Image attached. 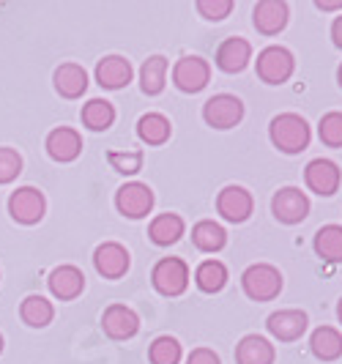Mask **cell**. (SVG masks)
<instances>
[{
  "mask_svg": "<svg viewBox=\"0 0 342 364\" xmlns=\"http://www.w3.org/2000/svg\"><path fill=\"white\" fill-rule=\"evenodd\" d=\"M244 118V102L233 93H216L203 105V121L211 129H233Z\"/></svg>",
  "mask_w": 342,
  "mask_h": 364,
  "instance_id": "obj_5",
  "label": "cell"
},
{
  "mask_svg": "<svg viewBox=\"0 0 342 364\" xmlns=\"http://www.w3.org/2000/svg\"><path fill=\"white\" fill-rule=\"evenodd\" d=\"M315 255L326 263H342V225H324L315 233Z\"/></svg>",
  "mask_w": 342,
  "mask_h": 364,
  "instance_id": "obj_27",
  "label": "cell"
},
{
  "mask_svg": "<svg viewBox=\"0 0 342 364\" xmlns=\"http://www.w3.org/2000/svg\"><path fill=\"white\" fill-rule=\"evenodd\" d=\"M282 272L271 263H252L241 274V288L252 301H274L282 293Z\"/></svg>",
  "mask_w": 342,
  "mask_h": 364,
  "instance_id": "obj_2",
  "label": "cell"
},
{
  "mask_svg": "<svg viewBox=\"0 0 342 364\" xmlns=\"http://www.w3.org/2000/svg\"><path fill=\"white\" fill-rule=\"evenodd\" d=\"M186 364H222V359L216 356L211 348H195V350L186 356Z\"/></svg>",
  "mask_w": 342,
  "mask_h": 364,
  "instance_id": "obj_36",
  "label": "cell"
},
{
  "mask_svg": "<svg viewBox=\"0 0 342 364\" xmlns=\"http://www.w3.org/2000/svg\"><path fill=\"white\" fill-rule=\"evenodd\" d=\"M102 326H105V334L112 337V340H129V337L137 334L140 318L127 304H109L105 315H102Z\"/></svg>",
  "mask_w": 342,
  "mask_h": 364,
  "instance_id": "obj_16",
  "label": "cell"
},
{
  "mask_svg": "<svg viewBox=\"0 0 342 364\" xmlns=\"http://www.w3.org/2000/svg\"><path fill=\"white\" fill-rule=\"evenodd\" d=\"M132 63H129L127 58H121V55H107V58H102L99 60V66H96V82L102 85V88H107V91H121L124 85L132 82Z\"/></svg>",
  "mask_w": 342,
  "mask_h": 364,
  "instance_id": "obj_17",
  "label": "cell"
},
{
  "mask_svg": "<svg viewBox=\"0 0 342 364\" xmlns=\"http://www.w3.org/2000/svg\"><path fill=\"white\" fill-rule=\"evenodd\" d=\"M173 82L183 93H200L211 82V66L200 55H183L173 66Z\"/></svg>",
  "mask_w": 342,
  "mask_h": 364,
  "instance_id": "obj_6",
  "label": "cell"
},
{
  "mask_svg": "<svg viewBox=\"0 0 342 364\" xmlns=\"http://www.w3.org/2000/svg\"><path fill=\"white\" fill-rule=\"evenodd\" d=\"M148 359L151 364H178L181 362V343L170 334L156 337L148 348Z\"/></svg>",
  "mask_w": 342,
  "mask_h": 364,
  "instance_id": "obj_31",
  "label": "cell"
},
{
  "mask_svg": "<svg viewBox=\"0 0 342 364\" xmlns=\"http://www.w3.org/2000/svg\"><path fill=\"white\" fill-rule=\"evenodd\" d=\"M107 162L112 164L115 173L134 176V173L143 170V151H109Z\"/></svg>",
  "mask_w": 342,
  "mask_h": 364,
  "instance_id": "obj_33",
  "label": "cell"
},
{
  "mask_svg": "<svg viewBox=\"0 0 342 364\" xmlns=\"http://www.w3.org/2000/svg\"><path fill=\"white\" fill-rule=\"evenodd\" d=\"M331 38H334V44L342 50V14L334 19V25H331Z\"/></svg>",
  "mask_w": 342,
  "mask_h": 364,
  "instance_id": "obj_38",
  "label": "cell"
},
{
  "mask_svg": "<svg viewBox=\"0 0 342 364\" xmlns=\"http://www.w3.org/2000/svg\"><path fill=\"white\" fill-rule=\"evenodd\" d=\"M304 181L315 195L331 198V195H337V189L342 183L340 164L331 162V159H312L304 167Z\"/></svg>",
  "mask_w": 342,
  "mask_h": 364,
  "instance_id": "obj_10",
  "label": "cell"
},
{
  "mask_svg": "<svg viewBox=\"0 0 342 364\" xmlns=\"http://www.w3.org/2000/svg\"><path fill=\"white\" fill-rule=\"evenodd\" d=\"M271 214L282 225H299L309 217V198L296 186H282L271 198Z\"/></svg>",
  "mask_w": 342,
  "mask_h": 364,
  "instance_id": "obj_7",
  "label": "cell"
},
{
  "mask_svg": "<svg viewBox=\"0 0 342 364\" xmlns=\"http://www.w3.org/2000/svg\"><path fill=\"white\" fill-rule=\"evenodd\" d=\"M198 11L208 22H222L225 17H230L233 0H198Z\"/></svg>",
  "mask_w": 342,
  "mask_h": 364,
  "instance_id": "obj_34",
  "label": "cell"
},
{
  "mask_svg": "<svg viewBox=\"0 0 342 364\" xmlns=\"http://www.w3.org/2000/svg\"><path fill=\"white\" fill-rule=\"evenodd\" d=\"M170 134H173V127L162 112H145L137 121V137L145 146H164L170 140Z\"/></svg>",
  "mask_w": 342,
  "mask_h": 364,
  "instance_id": "obj_24",
  "label": "cell"
},
{
  "mask_svg": "<svg viewBox=\"0 0 342 364\" xmlns=\"http://www.w3.org/2000/svg\"><path fill=\"white\" fill-rule=\"evenodd\" d=\"M50 291H53L55 299L60 301H72L80 293L85 291V274L80 272L77 266H58L50 274Z\"/></svg>",
  "mask_w": 342,
  "mask_h": 364,
  "instance_id": "obj_18",
  "label": "cell"
},
{
  "mask_svg": "<svg viewBox=\"0 0 342 364\" xmlns=\"http://www.w3.org/2000/svg\"><path fill=\"white\" fill-rule=\"evenodd\" d=\"M337 80H340V88H342V66H340V72H337Z\"/></svg>",
  "mask_w": 342,
  "mask_h": 364,
  "instance_id": "obj_40",
  "label": "cell"
},
{
  "mask_svg": "<svg viewBox=\"0 0 342 364\" xmlns=\"http://www.w3.org/2000/svg\"><path fill=\"white\" fill-rule=\"evenodd\" d=\"M151 282H154L156 293H162L167 299L181 296L189 288V266H186V260H181V257H162L154 266V272H151Z\"/></svg>",
  "mask_w": 342,
  "mask_h": 364,
  "instance_id": "obj_4",
  "label": "cell"
},
{
  "mask_svg": "<svg viewBox=\"0 0 342 364\" xmlns=\"http://www.w3.org/2000/svg\"><path fill=\"white\" fill-rule=\"evenodd\" d=\"M337 318H340V323H342V299H340V304H337Z\"/></svg>",
  "mask_w": 342,
  "mask_h": 364,
  "instance_id": "obj_39",
  "label": "cell"
},
{
  "mask_svg": "<svg viewBox=\"0 0 342 364\" xmlns=\"http://www.w3.org/2000/svg\"><path fill=\"white\" fill-rule=\"evenodd\" d=\"M112 121H115V107L107 99H90L82 107V124L93 132H107L112 127Z\"/></svg>",
  "mask_w": 342,
  "mask_h": 364,
  "instance_id": "obj_29",
  "label": "cell"
},
{
  "mask_svg": "<svg viewBox=\"0 0 342 364\" xmlns=\"http://www.w3.org/2000/svg\"><path fill=\"white\" fill-rule=\"evenodd\" d=\"M255 66H257V77L263 80V82H269V85H282V82H288L293 72H296V58L290 53L288 47H266L263 53L257 55V60H255Z\"/></svg>",
  "mask_w": 342,
  "mask_h": 364,
  "instance_id": "obj_3",
  "label": "cell"
},
{
  "mask_svg": "<svg viewBox=\"0 0 342 364\" xmlns=\"http://www.w3.org/2000/svg\"><path fill=\"white\" fill-rule=\"evenodd\" d=\"M216 211L222 214V219L233 222V225H241L252 217L255 211V200L250 195V189L238 186V183H230L225 186L219 195H216Z\"/></svg>",
  "mask_w": 342,
  "mask_h": 364,
  "instance_id": "obj_8",
  "label": "cell"
},
{
  "mask_svg": "<svg viewBox=\"0 0 342 364\" xmlns=\"http://www.w3.org/2000/svg\"><path fill=\"white\" fill-rule=\"evenodd\" d=\"M82 151V137L69 127L53 129L47 137V154L55 162H74Z\"/></svg>",
  "mask_w": 342,
  "mask_h": 364,
  "instance_id": "obj_19",
  "label": "cell"
},
{
  "mask_svg": "<svg viewBox=\"0 0 342 364\" xmlns=\"http://www.w3.org/2000/svg\"><path fill=\"white\" fill-rule=\"evenodd\" d=\"M22 173V159L14 148H0V183L14 181Z\"/></svg>",
  "mask_w": 342,
  "mask_h": 364,
  "instance_id": "obj_35",
  "label": "cell"
},
{
  "mask_svg": "<svg viewBox=\"0 0 342 364\" xmlns=\"http://www.w3.org/2000/svg\"><path fill=\"white\" fill-rule=\"evenodd\" d=\"M19 315H22V321H25L28 326L41 328L53 321L55 310L44 296H28V299L22 301V307H19Z\"/></svg>",
  "mask_w": 342,
  "mask_h": 364,
  "instance_id": "obj_30",
  "label": "cell"
},
{
  "mask_svg": "<svg viewBox=\"0 0 342 364\" xmlns=\"http://www.w3.org/2000/svg\"><path fill=\"white\" fill-rule=\"evenodd\" d=\"M0 350H3V337H0Z\"/></svg>",
  "mask_w": 342,
  "mask_h": 364,
  "instance_id": "obj_41",
  "label": "cell"
},
{
  "mask_svg": "<svg viewBox=\"0 0 342 364\" xmlns=\"http://www.w3.org/2000/svg\"><path fill=\"white\" fill-rule=\"evenodd\" d=\"M167 85V58L164 55H151L140 69V88L145 96H159Z\"/></svg>",
  "mask_w": 342,
  "mask_h": 364,
  "instance_id": "obj_26",
  "label": "cell"
},
{
  "mask_svg": "<svg viewBox=\"0 0 342 364\" xmlns=\"http://www.w3.org/2000/svg\"><path fill=\"white\" fill-rule=\"evenodd\" d=\"M154 189L148 186V183H140V181H132V183H124L121 189H118V195H115V205H118V211L129 219H143L151 214V208H154Z\"/></svg>",
  "mask_w": 342,
  "mask_h": 364,
  "instance_id": "obj_9",
  "label": "cell"
},
{
  "mask_svg": "<svg viewBox=\"0 0 342 364\" xmlns=\"http://www.w3.org/2000/svg\"><path fill=\"white\" fill-rule=\"evenodd\" d=\"M269 137L277 151L293 156V154L306 151L309 140H312V129L299 112H279L271 118Z\"/></svg>",
  "mask_w": 342,
  "mask_h": 364,
  "instance_id": "obj_1",
  "label": "cell"
},
{
  "mask_svg": "<svg viewBox=\"0 0 342 364\" xmlns=\"http://www.w3.org/2000/svg\"><path fill=\"white\" fill-rule=\"evenodd\" d=\"M306 312L301 310H279V312H271L269 321H266V328L274 340L279 343H293L299 340L301 334L306 331Z\"/></svg>",
  "mask_w": 342,
  "mask_h": 364,
  "instance_id": "obj_15",
  "label": "cell"
},
{
  "mask_svg": "<svg viewBox=\"0 0 342 364\" xmlns=\"http://www.w3.org/2000/svg\"><path fill=\"white\" fill-rule=\"evenodd\" d=\"M309 350L321 362H337L342 356V334L334 326H321L309 337Z\"/></svg>",
  "mask_w": 342,
  "mask_h": 364,
  "instance_id": "obj_22",
  "label": "cell"
},
{
  "mask_svg": "<svg viewBox=\"0 0 342 364\" xmlns=\"http://www.w3.org/2000/svg\"><path fill=\"white\" fill-rule=\"evenodd\" d=\"M192 244L198 247L200 252H219L228 244V233H225V228L219 222L203 219L192 228Z\"/></svg>",
  "mask_w": 342,
  "mask_h": 364,
  "instance_id": "obj_25",
  "label": "cell"
},
{
  "mask_svg": "<svg viewBox=\"0 0 342 364\" xmlns=\"http://www.w3.org/2000/svg\"><path fill=\"white\" fill-rule=\"evenodd\" d=\"M44 208H47L44 195L38 189H33V186H22L17 192H11V198H9V214L17 219V222H22V225H36V222H41Z\"/></svg>",
  "mask_w": 342,
  "mask_h": 364,
  "instance_id": "obj_12",
  "label": "cell"
},
{
  "mask_svg": "<svg viewBox=\"0 0 342 364\" xmlns=\"http://www.w3.org/2000/svg\"><path fill=\"white\" fill-rule=\"evenodd\" d=\"M315 9H321V11H342V0H318Z\"/></svg>",
  "mask_w": 342,
  "mask_h": 364,
  "instance_id": "obj_37",
  "label": "cell"
},
{
  "mask_svg": "<svg viewBox=\"0 0 342 364\" xmlns=\"http://www.w3.org/2000/svg\"><path fill=\"white\" fill-rule=\"evenodd\" d=\"M318 137L328 148H342V112H326L318 124Z\"/></svg>",
  "mask_w": 342,
  "mask_h": 364,
  "instance_id": "obj_32",
  "label": "cell"
},
{
  "mask_svg": "<svg viewBox=\"0 0 342 364\" xmlns=\"http://www.w3.org/2000/svg\"><path fill=\"white\" fill-rule=\"evenodd\" d=\"M252 60V44L241 36H230L225 38L216 50V66L225 74H238L244 72Z\"/></svg>",
  "mask_w": 342,
  "mask_h": 364,
  "instance_id": "obj_14",
  "label": "cell"
},
{
  "mask_svg": "<svg viewBox=\"0 0 342 364\" xmlns=\"http://www.w3.org/2000/svg\"><path fill=\"white\" fill-rule=\"evenodd\" d=\"M183 230H186L183 219H181L178 214H170V211H167V214H159V217L148 225V238H151L156 247H170V244L181 241Z\"/></svg>",
  "mask_w": 342,
  "mask_h": 364,
  "instance_id": "obj_23",
  "label": "cell"
},
{
  "mask_svg": "<svg viewBox=\"0 0 342 364\" xmlns=\"http://www.w3.org/2000/svg\"><path fill=\"white\" fill-rule=\"evenodd\" d=\"M55 91L60 93L63 99H80L82 93L88 91V74L82 66L77 63H63L55 72Z\"/></svg>",
  "mask_w": 342,
  "mask_h": 364,
  "instance_id": "obj_21",
  "label": "cell"
},
{
  "mask_svg": "<svg viewBox=\"0 0 342 364\" xmlns=\"http://www.w3.org/2000/svg\"><path fill=\"white\" fill-rule=\"evenodd\" d=\"M288 19H290V9H288V3H282V0H260L252 11L255 28H257V33H263V36H277V33H282L285 25H288Z\"/></svg>",
  "mask_w": 342,
  "mask_h": 364,
  "instance_id": "obj_13",
  "label": "cell"
},
{
  "mask_svg": "<svg viewBox=\"0 0 342 364\" xmlns=\"http://www.w3.org/2000/svg\"><path fill=\"white\" fill-rule=\"evenodd\" d=\"M129 263H132L129 250L121 247L118 241H105L93 252V266L105 279H121L129 272Z\"/></svg>",
  "mask_w": 342,
  "mask_h": 364,
  "instance_id": "obj_11",
  "label": "cell"
},
{
  "mask_svg": "<svg viewBox=\"0 0 342 364\" xmlns=\"http://www.w3.org/2000/svg\"><path fill=\"white\" fill-rule=\"evenodd\" d=\"M274 359H277V350L260 334H247L235 346V364H274Z\"/></svg>",
  "mask_w": 342,
  "mask_h": 364,
  "instance_id": "obj_20",
  "label": "cell"
},
{
  "mask_svg": "<svg viewBox=\"0 0 342 364\" xmlns=\"http://www.w3.org/2000/svg\"><path fill=\"white\" fill-rule=\"evenodd\" d=\"M195 285L203 293H219L228 285V266L222 260H203L195 269Z\"/></svg>",
  "mask_w": 342,
  "mask_h": 364,
  "instance_id": "obj_28",
  "label": "cell"
}]
</instances>
